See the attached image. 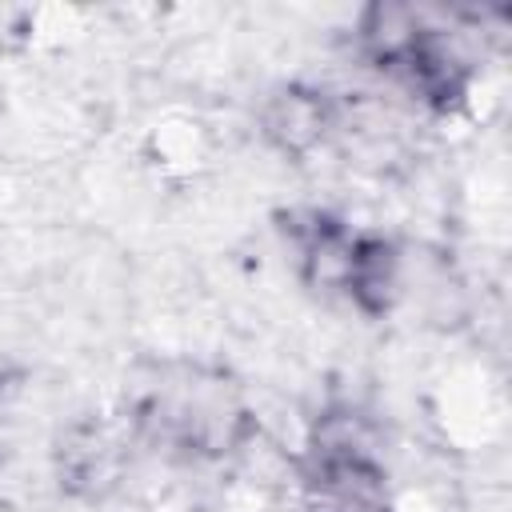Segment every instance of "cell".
I'll use <instances>...</instances> for the list:
<instances>
[{
  "instance_id": "7a4b0ae2",
  "label": "cell",
  "mask_w": 512,
  "mask_h": 512,
  "mask_svg": "<svg viewBox=\"0 0 512 512\" xmlns=\"http://www.w3.org/2000/svg\"><path fill=\"white\" fill-rule=\"evenodd\" d=\"M296 276L348 304L368 320H384L404 296V252L380 228H360L348 216L316 204H300L276 216Z\"/></svg>"
},
{
  "instance_id": "8992f818",
  "label": "cell",
  "mask_w": 512,
  "mask_h": 512,
  "mask_svg": "<svg viewBox=\"0 0 512 512\" xmlns=\"http://www.w3.org/2000/svg\"><path fill=\"white\" fill-rule=\"evenodd\" d=\"M132 444H136V436L128 432L124 416L120 420L80 416L56 440V476L68 492L100 500L104 492H112L120 484Z\"/></svg>"
},
{
  "instance_id": "6da1fadb",
  "label": "cell",
  "mask_w": 512,
  "mask_h": 512,
  "mask_svg": "<svg viewBox=\"0 0 512 512\" xmlns=\"http://www.w3.org/2000/svg\"><path fill=\"white\" fill-rule=\"evenodd\" d=\"M124 424L136 444L184 464H224L256 436L244 384L204 360H156L128 384Z\"/></svg>"
},
{
  "instance_id": "3957f363",
  "label": "cell",
  "mask_w": 512,
  "mask_h": 512,
  "mask_svg": "<svg viewBox=\"0 0 512 512\" xmlns=\"http://www.w3.org/2000/svg\"><path fill=\"white\" fill-rule=\"evenodd\" d=\"M356 56L388 88L428 116H452L468 104L476 60L460 32L412 4H368L356 16Z\"/></svg>"
},
{
  "instance_id": "5b68a950",
  "label": "cell",
  "mask_w": 512,
  "mask_h": 512,
  "mask_svg": "<svg viewBox=\"0 0 512 512\" xmlns=\"http://www.w3.org/2000/svg\"><path fill=\"white\" fill-rule=\"evenodd\" d=\"M348 128H352V108L324 84L292 80L272 88L268 100L260 104V132L288 160H308Z\"/></svg>"
},
{
  "instance_id": "277c9868",
  "label": "cell",
  "mask_w": 512,
  "mask_h": 512,
  "mask_svg": "<svg viewBox=\"0 0 512 512\" xmlns=\"http://www.w3.org/2000/svg\"><path fill=\"white\" fill-rule=\"evenodd\" d=\"M296 504L300 512H392V472L360 408L316 412L296 456Z\"/></svg>"
}]
</instances>
